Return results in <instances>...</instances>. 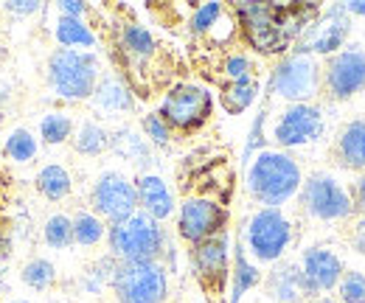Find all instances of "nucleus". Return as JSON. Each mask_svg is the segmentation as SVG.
<instances>
[{
    "label": "nucleus",
    "mask_w": 365,
    "mask_h": 303,
    "mask_svg": "<svg viewBox=\"0 0 365 303\" xmlns=\"http://www.w3.org/2000/svg\"><path fill=\"white\" fill-rule=\"evenodd\" d=\"M93 214L107 219L110 225H118L124 219L138 214V191L135 183L121 172H101L93 183L91 191Z\"/></svg>",
    "instance_id": "6e6552de"
},
{
    "label": "nucleus",
    "mask_w": 365,
    "mask_h": 303,
    "mask_svg": "<svg viewBox=\"0 0 365 303\" xmlns=\"http://www.w3.org/2000/svg\"><path fill=\"white\" fill-rule=\"evenodd\" d=\"M71 188H73V180H71V174L65 166H59V163H48L43 166L40 172H37V191L51 200V202H59V200H65L68 194H71Z\"/></svg>",
    "instance_id": "412c9836"
},
{
    "label": "nucleus",
    "mask_w": 365,
    "mask_h": 303,
    "mask_svg": "<svg viewBox=\"0 0 365 303\" xmlns=\"http://www.w3.org/2000/svg\"><path fill=\"white\" fill-rule=\"evenodd\" d=\"M43 236H46V245L53 250H65L73 245V219L65 217V214H53L46 219V227H43Z\"/></svg>",
    "instance_id": "cd10ccee"
},
{
    "label": "nucleus",
    "mask_w": 365,
    "mask_h": 303,
    "mask_svg": "<svg viewBox=\"0 0 365 303\" xmlns=\"http://www.w3.org/2000/svg\"><path fill=\"white\" fill-rule=\"evenodd\" d=\"M110 146L124 160H130V163H138V166L149 163V140L143 135H138L135 130H130V127H124V130H118L115 135H110Z\"/></svg>",
    "instance_id": "5701e85b"
},
{
    "label": "nucleus",
    "mask_w": 365,
    "mask_h": 303,
    "mask_svg": "<svg viewBox=\"0 0 365 303\" xmlns=\"http://www.w3.org/2000/svg\"><path fill=\"white\" fill-rule=\"evenodd\" d=\"M228 82H247L253 79V65H250V56L247 53H230L222 65Z\"/></svg>",
    "instance_id": "f704fd0d"
},
{
    "label": "nucleus",
    "mask_w": 365,
    "mask_h": 303,
    "mask_svg": "<svg viewBox=\"0 0 365 303\" xmlns=\"http://www.w3.org/2000/svg\"><path fill=\"white\" fill-rule=\"evenodd\" d=\"M53 37L62 48H71V51L96 48V34L91 31V26L76 17H59L53 26Z\"/></svg>",
    "instance_id": "aec40b11"
},
{
    "label": "nucleus",
    "mask_w": 365,
    "mask_h": 303,
    "mask_svg": "<svg viewBox=\"0 0 365 303\" xmlns=\"http://www.w3.org/2000/svg\"><path fill=\"white\" fill-rule=\"evenodd\" d=\"M107 236V225L104 219L93 211H79L73 217V242L82 247H96L101 239Z\"/></svg>",
    "instance_id": "a878e982"
},
{
    "label": "nucleus",
    "mask_w": 365,
    "mask_h": 303,
    "mask_svg": "<svg viewBox=\"0 0 365 303\" xmlns=\"http://www.w3.org/2000/svg\"><path fill=\"white\" fill-rule=\"evenodd\" d=\"M349 37V11L346 6H331L323 17V23H315V31L309 37V45L295 53H340V48Z\"/></svg>",
    "instance_id": "2eb2a0df"
},
{
    "label": "nucleus",
    "mask_w": 365,
    "mask_h": 303,
    "mask_svg": "<svg viewBox=\"0 0 365 303\" xmlns=\"http://www.w3.org/2000/svg\"><path fill=\"white\" fill-rule=\"evenodd\" d=\"M323 135V113L315 104H289L275 121L273 138L278 146L292 149L312 143Z\"/></svg>",
    "instance_id": "9b49d317"
},
{
    "label": "nucleus",
    "mask_w": 365,
    "mask_h": 303,
    "mask_svg": "<svg viewBox=\"0 0 365 303\" xmlns=\"http://www.w3.org/2000/svg\"><path fill=\"white\" fill-rule=\"evenodd\" d=\"M135 191H138V211H143L146 217L163 222V219H169L175 214V194H172L169 183L160 174L143 172L135 180Z\"/></svg>",
    "instance_id": "dca6fc26"
},
{
    "label": "nucleus",
    "mask_w": 365,
    "mask_h": 303,
    "mask_svg": "<svg viewBox=\"0 0 365 303\" xmlns=\"http://www.w3.org/2000/svg\"><path fill=\"white\" fill-rule=\"evenodd\" d=\"M20 278H23V284H26V287H31V289L43 292V289H48V287L56 281V267H53L48 259H31L26 267H23Z\"/></svg>",
    "instance_id": "7c9ffc66"
},
{
    "label": "nucleus",
    "mask_w": 365,
    "mask_h": 303,
    "mask_svg": "<svg viewBox=\"0 0 365 303\" xmlns=\"http://www.w3.org/2000/svg\"><path fill=\"white\" fill-rule=\"evenodd\" d=\"M56 9H59V17H76V20H82L88 14V3H79V0H62V3H56Z\"/></svg>",
    "instance_id": "e433bc0d"
},
{
    "label": "nucleus",
    "mask_w": 365,
    "mask_h": 303,
    "mask_svg": "<svg viewBox=\"0 0 365 303\" xmlns=\"http://www.w3.org/2000/svg\"><path fill=\"white\" fill-rule=\"evenodd\" d=\"M270 90L292 104H309L320 93V65L309 53H289L275 65Z\"/></svg>",
    "instance_id": "423d86ee"
},
{
    "label": "nucleus",
    "mask_w": 365,
    "mask_h": 303,
    "mask_svg": "<svg viewBox=\"0 0 365 303\" xmlns=\"http://www.w3.org/2000/svg\"><path fill=\"white\" fill-rule=\"evenodd\" d=\"M256 90L259 87H256L253 79H247V82H228V87L222 90V107L228 113H245L253 104Z\"/></svg>",
    "instance_id": "c756f323"
},
{
    "label": "nucleus",
    "mask_w": 365,
    "mask_h": 303,
    "mask_svg": "<svg viewBox=\"0 0 365 303\" xmlns=\"http://www.w3.org/2000/svg\"><path fill=\"white\" fill-rule=\"evenodd\" d=\"M40 152V140L34 138V132L26 130V127H17V130L9 132L6 143H3V155L14 163H29L34 160Z\"/></svg>",
    "instance_id": "393cba45"
},
{
    "label": "nucleus",
    "mask_w": 365,
    "mask_h": 303,
    "mask_svg": "<svg viewBox=\"0 0 365 303\" xmlns=\"http://www.w3.org/2000/svg\"><path fill=\"white\" fill-rule=\"evenodd\" d=\"M292 242V225L281 208H259L245 227V250L262 264L278 261Z\"/></svg>",
    "instance_id": "39448f33"
},
{
    "label": "nucleus",
    "mask_w": 365,
    "mask_h": 303,
    "mask_svg": "<svg viewBox=\"0 0 365 303\" xmlns=\"http://www.w3.org/2000/svg\"><path fill=\"white\" fill-rule=\"evenodd\" d=\"M354 250H357V253H363V256H365V230H363V227H360V233L354 236Z\"/></svg>",
    "instance_id": "ea45409f"
},
{
    "label": "nucleus",
    "mask_w": 365,
    "mask_h": 303,
    "mask_svg": "<svg viewBox=\"0 0 365 303\" xmlns=\"http://www.w3.org/2000/svg\"><path fill=\"white\" fill-rule=\"evenodd\" d=\"M301 202H304V211L309 217L323 219V222L346 219L354 211L349 191L331 174H312L301 185Z\"/></svg>",
    "instance_id": "1a4fd4ad"
},
{
    "label": "nucleus",
    "mask_w": 365,
    "mask_h": 303,
    "mask_svg": "<svg viewBox=\"0 0 365 303\" xmlns=\"http://www.w3.org/2000/svg\"><path fill=\"white\" fill-rule=\"evenodd\" d=\"M349 197H351V208H354V211H360V214L365 217V174L354 183V188H351V194H349Z\"/></svg>",
    "instance_id": "4c0bfd02"
},
{
    "label": "nucleus",
    "mask_w": 365,
    "mask_h": 303,
    "mask_svg": "<svg viewBox=\"0 0 365 303\" xmlns=\"http://www.w3.org/2000/svg\"><path fill=\"white\" fill-rule=\"evenodd\" d=\"M267 292L275 303H304L312 298L301 264H278L267 275Z\"/></svg>",
    "instance_id": "f3484780"
},
{
    "label": "nucleus",
    "mask_w": 365,
    "mask_h": 303,
    "mask_svg": "<svg viewBox=\"0 0 365 303\" xmlns=\"http://www.w3.org/2000/svg\"><path fill=\"white\" fill-rule=\"evenodd\" d=\"M110 253L118 261H158L166 247V233L160 222L146 217L143 211L133 214L130 219L110 225L107 230Z\"/></svg>",
    "instance_id": "7ed1b4c3"
},
{
    "label": "nucleus",
    "mask_w": 365,
    "mask_h": 303,
    "mask_svg": "<svg viewBox=\"0 0 365 303\" xmlns=\"http://www.w3.org/2000/svg\"><path fill=\"white\" fill-rule=\"evenodd\" d=\"M140 130H143V135H146V140L155 143V146H169V140H172V127L160 118V113H149V115H143Z\"/></svg>",
    "instance_id": "473e14b6"
},
{
    "label": "nucleus",
    "mask_w": 365,
    "mask_h": 303,
    "mask_svg": "<svg viewBox=\"0 0 365 303\" xmlns=\"http://www.w3.org/2000/svg\"><path fill=\"white\" fill-rule=\"evenodd\" d=\"M9 303H29V301H9Z\"/></svg>",
    "instance_id": "79ce46f5"
},
{
    "label": "nucleus",
    "mask_w": 365,
    "mask_h": 303,
    "mask_svg": "<svg viewBox=\"0 0 365 303\" xmlns=\"http://www.w3.org/2000/svg\"><path fill=\"white\" fill-rule=\"evenodd\" d=\"M312 303H340V301H331V298H318V301H312Z\"/></svg>",
    "instance_id": "a19ab883"
},
{
    "label": "nucleus",
    "mask_w": 365,
    "mask_h": 303,
    "mask_svg": "<svg viewBox=\"0 0 365 303\" xmlns=\"http://www.w3.org/2000/svg\"><path fill=\"white\" fill-rule=\"evenodd\" d=\"M262 281V272L253 261L247 259V250L242 245H236V256H233V289H230V303H239V298L253 289Z\"/></svg>",
    "instance_id": "4be33fe9"
},
{
    "label": "nucleus",
    "mask_w": 365,
    "mask_h": 303,
    "mask_svg": "<svg viewBox=\"0 0 365 303\" xmlns=\"http://www.w3.org/2000/svg\"><path fill=\"white\" fill-rule=\"evenodd\" d=\"M71 135H73V118L68 113H48V115H43V121H40V138L46 143L59 146Z\"/></svg>",
    "instance_id": "c85d7f7f"
},
{
    "label": "nucleus",
    "mask_w": 365,
    "mask_h": 303,
    "mask_svg": "<svg viewBox=\"0 0 365 303\" xmlns=\"http://www.w3.org/2000/svg\"><path fill=\"white\" fill-rule=\"evenodd\" d=\"M337 289H340V303H365V275L363 272H343Z\"/></svg>",
    "instance_id": "72a5a7b5"
},
{
    "label": "nucleus",
    "mask_w": 365,
    "mask_h": 303,
    "mask_svg": "<svg viewBox=\"0 0 365 303\" xmlns=\"http://www.w3.org/2000/svg\"><path fill=\"white\" fill-rule=\"evenodd\" d=\"M93 107L101 113H130L135 107V98L130 93V87L115 76H104L98 79V85L91 96Z\"/></svg>",
    "instance_id": "a211bd4d"
},
{
    "label": "nucleus",
    "mask_w": 365,
    "mask_h": 303,
    "mask_svg": "<svg viewBox=\"0 0 365 303\" xmlns=\"http://www.w3.org/2000/svg\"><path fill=\"white\" fill-rule=\"evenodd\" d=\"M121 43H124V51L133 53L138 59H146L155 53V37L149 29L138 26V23H127L124 31H121Z\"/></svg>",
    "instance_id": "bb28decb"
},
{
    "label": "nucleus",
    "mask_w": 365,
    "mask_h": 303,
    "mask_svg": "<svg viewBox=\"0 0 365 303\" xmlns=\"http://www.w3.org/2000/svg\"><path fill=\"white\" fill-rule=\"evenodd\" d=\"M301 272H304L307 287H309V292L315 298L320 292L334 289L346 269H343V261H340L337 253H331L326 247H309L301 256Z\"/></svg>",
    "instance_id": "4468645a"
},
{
    "label": "nucleus",
    "mask_w": 365,
    "mask_h": 303,
    "mask_svg": "<svg viewBox=\"0 0 365 303\" xmlns=\"http://www.w3.org/2000/svg\"><path fill=\"white\" fill-rule=\"evenodd\" d=\"M301 166L295 163V158L278 149H262L247 169V191L264 208H281L301 191Z\"/></svg>",
    "instance_id": "f257e3e1"
},
{
    "label": "nucleus",
    "mask_w": 365,
    "mask_h": 303,
    "mask_svg": "<svg viewBox=\"0 0 365 303\" xmlns=\"http://www.w3.org/2000/svg\"><path fill=\"white\" fill-rule=\"evenodd\" d=\"M337 158L346 169H365V121H351L340 140H337Z\"/></svg>",
    "instance_id": "6ab92c4d"
},
{
    "label": "nucleus",
    "mask_w": 365,
    "mask_h": 303,
    "mask_svg": "<svg viewBox=\"0 0 365 303\" xmlns=\"http://www.w3.org/2000/svg\"><path fill=\"white\" fill-rule=\"evenodd\" d=\"M346 6V11L349 14H354V17H365V0H351V3H343Z\"/></svg>",
    "instance_id": "58836bf2"
},
{
    "label": "nucleus",
    "mask_w": 365,
    "mask_h": 303,
    "mask_svg": "<svg viewBox=\"0 0 365 303\" xmlns=\"http://www.w3.org/2000/svg\"><path fill=\"white\" fill-rule=\"evenodd\" d=\"M73 149L79 155L96 158V155L110 149V132L104 130L98 121H82L79 130H76V138H73Z\"/></svg>",
    "instance_id": "b1692460"
},
{
    "label": "nucleus",
    "mask_w": 365,
    "mask_h": 303,
    "mask_svg": "<svg viewBox=\"0 0 365 303\" xmlns=\"http://www.w3.org/2000/svg\"><path fill=\"white\" fill-rule=\"evenodd\" d=\"M326 87L334 98H351L354 93L365 90V51L363 48H346L334 53L326 65Z\"/></svg>",
    "instance_id": "f8f14e48"
},
{
    "label": "nucleus",
    "mask_w": 365,
    "mask_h": 303,
    "mask_svg": "<svg viewBox=\"0 0 365 303\" xmlns=\"http://www.w3.org/2000/svg\"><path fill=\"white\" fill-rule=\"evenodd\" d=\"M360 227H363V230H365V219H363V222H360Z\"/></svg>",
    "instance_id": "37998d69"
},
{
    "label": "nucleus",
    "mask_w": 365,
    "mask_h": 303,
    "mask_svg": "<svg viewBox=\"0 0 365 303\" xmlns=\"http://www.w3.org/2000/svg\"><path fill=\"white\" fill-rule=\"evenodd\" d=\"M191 261H194V269L200 275V281L211 289H220L228 278V233L222 230L220 236H211L200 245H194V253H191Z\"/></svg>",
    "instance_id": "ddd939ff"
},
{
    "label": "nucleus",
    "mask_w": 365,
    "mask_h": 303,
    "mask_svg": "<svg viewBox=\"0 0 365 303\" xmlns=\"http://www.w3.org/2000/svg\"><path fill=\"white\" fill-rule=\"evenodd\" d=\"M222 14H225L222 3H202V6H197L194 14H191V31H194V34L211 31V29L220 23Z\"/></svg>",
    "instance_id": "2f4dec72"
},
{
    "label": "nucleus",
    "mask_w": 365,
    "mask_h": 303,
    "mask_svg": "<svg viewBox=\"0 0 365 303\" xmlns=\"http://www.w3.org/2000/svg\"><path fill=\"white\" fill-rule=\"evenodd\" d=\"M3 9L9 14H17V17H31V14H37L43 9V3H34V0H9V3H3Z\"/></svg>",
    "instance_id": "c9c22d12"
},
{
    "label": "nucleus",
    "mask_w": 365,
    "mask_h": 303,
    "mask_svg": "<svg viewBox=\"0 0 365 303\" xmlns=\"http://www.w3.org/2000/svg\"><path fill=\"white\" fill-rule=\"evenodd\" d=\"M225 222H228V214L220 202L208 197H188L178 214V230L185 242L200 245L211 236H220L225 230Z\"/></svg>",
    "instance_id": "9d476101"
},
{
    "label": "nucleus",
    "mask_w": 365,
    "mask_h": 303,
    "mask_svg": "<svg viewBox=\"0 0 365 303\" xmlns=\"http://www.w3.org/2000/svg\"><path fill=\"white\" fill-rule=\"evenodd\" d=\"M118 303H166L169 275L160 261H118L113 275Z\"/></svg>",
    "instance_id": "20e7f679"
},
{
    "label": "nucleus",
    "mask_w": 365,
    "mask_h": 303,
    "mask_svg": "<svg viewBox=\"0 0 365 303\" xmlns=\"http://www.w3.org/2000/svg\"><path fill=\"white\" fill-rule=\"evenodd\" d=\"M48 85L59 98H91L98 85V56L93 51L56 48L48 59Z\"/></svg>",
    "instance_id": "f03ea898"
},
{
    "label": "nucleus",
    "mask_w": 365,
    "mask_h": 303,
    "mask_svg": "<svg viewBox=\"0 0 365 303\" xmlns=\"http://www.w3.org/2000/svg\"><path fill=\"white\" fill-rule=\"evenodd\" d=\"M214 110V96L200 85H178L172 87L160 101V118L172 130L191 132L202 127Z\"/></svg>",
    "instance_id": "0eeeda50"
}]
</instances>
